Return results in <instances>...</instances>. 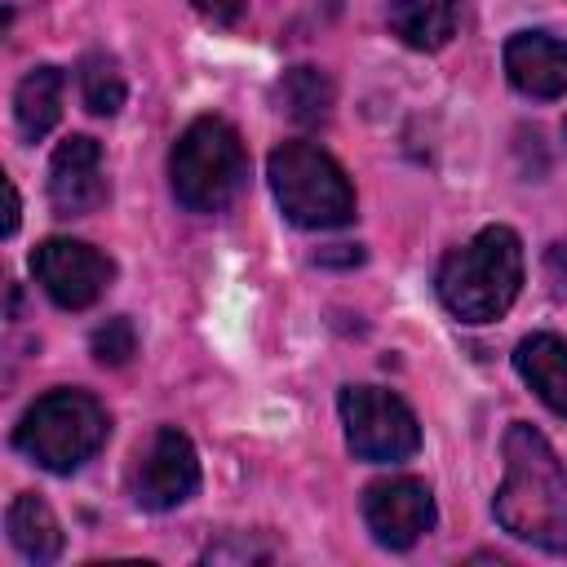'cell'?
Instances as JSON below:
<instances>
[{
    "instance_id": "obj_1",
    "label": "cell",
    "mask_w": 567,
    "mask_h": 567,
    "mask_svg": "<svg viewBox=\"0 0 567 567\" xmlns=\"http://www.w3.org/2000/svg\"><path fill=\"white\" fill-rule=\"evenodd\" d=\"M505 478L496 487V523L545 554H567V465L558 461L554 443L527 425L514 421L501 439Z\"/></svg>"
},
{
    "instance_id": "obj_2",
    "label": "cell",
    "mask_w": 567,
    "mask_h": 567,
    "mask_svg": "<svg viewBox=\"0 0 567 567\" xmlns=\"http://www.w3.org/2000/svg\"><path fill=\"white\" fill-rule=\"evenodd\" d=\"M434 288L443 310L461 323L501 319L523 288V239L509 226H483L470 244L443 257Z\"/></svg>"
},
{
    "instance_id": "obj_3",
    "label": "cell",
    "mask_w": 567,
    "mask_h": 567,
    "mask_svg": "<svg viewBox=\"0 0 567 567\" xmlns=\"http://www.w3.org/2000/svg\"><path fill=\"white\" fill-rule=\"evenodd\" d=\"M168 186L186 213H221L248 186V151L230 120L199 115L168 155Z\"/></svg>"
},
{
    "instance_id": "obj_4",
    "label": "cell",
    "mask_w": 567,
    "mask_h": 567,
    "mask_svg": "<svg viewBox=\"0 0 567 567\" xmlns=\"http://www.w3.org/2000/svg\"><path fill=\"white\" fill-rule=\"evenodd\" d=\"M111 421L106 408L84 390H49L40 394L13 425V447L49 474H71L97 456Z\"/></svg>"
},
{
    "instance_id": "obj_5",
    "label": "cell",
    "mask_w": 567,
    "mask_h": 567,
    "mask_svg": "<svg viewBox=\"0 0 567 567\" xmlns=\"http://www.w3.org/2000/svg\"><path fill=\"white\" fill-rule=\"evenodd\" d=\"M284 217L301 230H337L354 221V186L346 168L315 142H284L266 159Z\"/></svg>"
},
{
    "instance_id": "obj_6",
    "label": "cell",
    "mask_w": 567,
    "mask_h": 567,
    "mask_svg": "<svg viewBox=\"0 0 567 567\" xmlns=\"http://www.w3.org/2000/svg\"><path fill=\"white\" fill-rule=\"evenodd\" d=\"M337 408H341L346 443H350V452L359 461L394 465V461L416 456L421 425H416V412L394 390H381V385H346L341 399H337Z\"/></svg>"
},
{
    "instance_id": "obj_7",
    "label": "cell",
    "mask_w": 567,
    "mask_h": 567,
    "mask_svg": "<svg viewBox=\"0 0 567 567\" xmlns=\"http://www.w3.org/2000/svg\"><path fill=\"white\" fill-rule=\"evenodd\" d=\"M133 501L142 509H177L199 492V456L195 443L177 430V425H159L133 456V474H128Z\"/></svg>"
},
{
    "instance_id": "obj_8",
    "label": "cell",
    "mask_w": 567,
    "mask_h": 567,
    "mask_svg": "<svg viewBox=\"0 0 567 567\" xmlns=\"http://www.w3.org/2000/svg\"><path fill=\"white\" fill-rule=\"evenodd\" d=\"M31 275H35V284L49 292L53 306H62V310H84V306H93V301L111 288L115 266H111V257L97 252L93 244L53 235V239L35 244V252H31Z\"/></svg>"
},
{
    "instance_id": "obj_9",
    "label": "cell",
    "mask_w": 567,
    "mask_h": 567,
    "mask_svg": "<svg viewBox=\"0 0 567 567\" xmlns=\"http://www.w3.org/2000/svg\"><path fill=\"white\" fill-rule=\"evenodd\" d=\"M363 523L381 549H412L434 527V496L408 474L377 478L363 487Z\"/></svg>"
},
{
    "instance_id": "obj_10",
    "label": "cell",
    "mask_w": 567,
    "mask_h": 567,
    "mask_svg": "<svg viewBox=\"0 0 567 567\" xmlns=\"http://www.w3.org/2000/svg\"><path fill=\"white\" fill-rule=\"evenodd\" d=\"M106 199V173H102V146L89 133H71L58 142L49 159V204L58 217H89Z\"/></svg>"
},
{
    "instance_id": "obj_11",
    "label": "cell",
    "mask_w": 567,
    "mask_h": 567,
    "mask_svg": "<svg viewBox=\"0 0 567 567\" xmlns=\"http://www.w3.org/2000/svg\"><path fill=\"white\" fill-rule=\"evenodd\" d=\"M505 75L527 97L567 93V40L549 31H518L505 40Z\"/></svg>"
},
{
    "instance_id": "obj_12",
    "label": "cell",
    "mask_w": 567,
    "mask_h": 567,
    "mask_svg": "<svg viewBox=\"0 0 567 567\" xmlns=\"http://www.w3.org/2000/svg\"><path fill=\"white\" fill-rule=\"evenodd\" d=\"M514 368L549 412L567 416V341L563 337H554V332L523 337L514 350Z\"/></svg>"
},
{
    "instance_id": "obj_13",
    "label": "cell",
    "mask_w": 567,
    "mask_h": 567,
    "mask_svg": "<svg viewBox=\"0 0 567 567\" xmlns=\"http://www.w3.org/2000/svg\"><path fill=\"white\" fill-rule=\"evenodd\" d=\"M4 532L9 545L27 558V563H53L62 554V523L58 514L35 496V492H18L4 509Z\"/></svg>"
},
{
    "instance_id": "obj_14",
    "label": "cell",
    "mask_w": 567,
    "mask_h": 567,
    "mask_svg": "<svg viewBox=\"0 0 567 567\" xmlns=\"http://www.w3.org/2000/svg\"><path fill=\"white\" fill-rule=\"evenodd\" d=\"M390 31L421 53L443 49L461 27V0H390Z\"/></svg>"
},
{
    "instance_id": "obj_15",
    "label": "cell",
    "mask_w": 567,
    "mask_h": 567,
    "mask_svg": "<svg viewBox=\"0 0 567 567\" xmlns=\"http://www.w3.org/2000/svg\"><path fill=\"white\" fill-rule=\"evenodd\" d=\"M62 115V71L58 66H31L13 89V120L27 142H40Z\"/></svg>"
},
{
    "instance_id": "obj_16",
    "label": "cell",
    "mask_w": 567,
    "mask_h": 567,
    "mask_svg": "<svg viewBox=\"0 0 567 567\" xmlns=\"http://www.w3.org/2000/svg\"><path fill=\"white\" fill-rule=\"evenodd\" d=\"M279 111L292 124H323L332 111V80L319 66H292L279 80Z\"/></svg>"
},
{
    "instance_id": "obj_17",
    "label": "cell",
    "mask_w": 567,
    "mask_h": 567,
    "mask_svg": "<svg viewBox=\"0 0 567 567\" xmlns=\"http://www.w3.org/2000/svg\"><path fill=\"white\" fill-rule=\"evenodd\" d=\"M80 97H84V106H89L93 115H115V111L124 106L128 89H124V75H120V66H115V58L89 53V58L80 62Z\"/></svg>"
},
{
    "instance_id": "obj_18",
    "label": "cell",
    "mask_w": 567,
    "mask_h": 567,
    "mask_svg": "<svg viewBox=\"0 0 567 567\" xmlns=\"http://www.w3.org/2000/svg\"><path fill=\"white\" fill-rule=\"evenodd\" d=\"M89 346H93V359H97V363L124 368V363L137 354V332H133V323H128L124 315H115V319H106L102 328H93Z\"/></svg>"
},
{
    "instance_id": "obj_19",
    "label": "cell",
    "mask_w": 567,
    "mask_h": 567,
    "mask_svg": "<svg viewBox=\"0 0 567 567\" xmlns=\"http://www.w3.org/2000/svg\"><path fill=\"white\" fill-rule=\"evenodd\" d=\"M190 9H195L204 22H213V27H230V22H239V13L248 9V0H190Z\"/></svg>"
},
{
    "instance_id": "obj_20",
    "label": "cell",
    "mask_w": 567,
    "mask_h": 567,
    "mask_svg": "<svg viewBox=\"0 0 567 567\" xmlns=\"http://www.w3.org/2000/svg\"><path fill=\"white\" fill-rule=\"evenodd\" d=\"M4 195H9V213H4V235H13L18 230V213H22V204H18V190H13V182L4 177Z\"/></svg>"
}]
</instances>
